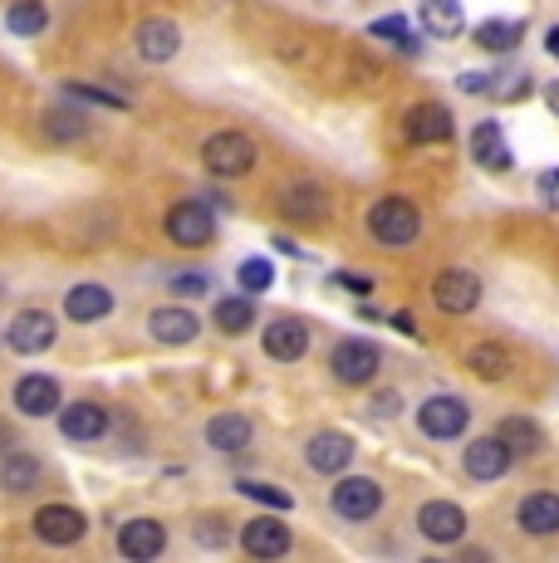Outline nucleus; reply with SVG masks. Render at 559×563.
I'll use <instances>...</instances> for the list:
<instances>
[{
	"instance_id": "obj_13",
	"label": "nucleus",
	"mask_w": 559,
	"mask_h": 563,
	"mask_svg": "<svg viewBox=\"0 0 559 563\" xmlns=\"http://www.w3.org/2000/svg\"><path fill=\"white\" fill-rule=\"evenodd\" d=\"M84 529H89V519H84V510H74V505H45V510H35V534L55 549L79 544Z\"/></svg>"
},
{
	"instance_id": "obj_48",
	"label": "nucleus",
	"mask_w": 559,
	"mask_h": 563,
	"mask_svg": "<svg viewBox=\"0 0 559 563\" xmlns=\"http://www.w3.org/2000/svg\"><path fill=\"white\" fill-rule=\"evenodd\" d=\"M0 451H10V431L6 427H0Z\"/></svg>"
},
{
	"instance_id": "obj_20",
	"label": "nucleus",
	"mask_w": 559,
	"mask_h": 563,
	"mask_svg": "<svg viewBox=\"0 0 559 563\" xmlns=\"http://www.w3.org/2000/svg\"><path fill=\"white\" fill-rule=\"evenodd\" d=\"M515 525H520L525 534H535V539L559 534V495H550V490L525 495V500L515 505Z\"/></svg>"
},
{
	"instance_id": "obj_6",
	"label": "nucleus",
	"mask_w": 559,
	"mask_h": 563,
	"mask_svg": "<svg viewBox=\"0 0 559 563\" xmlns=\"http://www.w3.org/2000/svg\"><path fill=\"white\" fill-rule=\"evenodd\" d=\"M432 305L442 313H471L481 305V275L476 269H461V265L442 269V275L432 279Z\"/></svg>"
},
{
	"instance_id": "obj_43",
	"label": "nucleus",
	"mask_w": 559,
	"mask_h": 563,
	"mask_svg": "<svg viewBox=\"0 0 559 563\" xmlns=\"http://www.w3.org/2000/svg\"><path fill=\"white\" fill-rule=\"evenodd\" d=\"M457 89L471 93V99H481V93H486V74H457Z\"/></svg>"
},
{
	"instance_id": "obj_39",
	"label": "nucleus",
	"mask_w": 559,
	"mask_h": 563,
	"mask_svg": "<svg viewBox=\"0 0 559 563\" xmlns=\"http://www.w3.org/2000/svg\"><path fill=\"white\" fill-rule=\"evenodd\" d=\"M211 279L201 275V269H191V275H172V295H207Z\"/></svg>"
},
{
	"instance_id": "obj_42",
	"label": "nucleus",
	"mask_w": 559,
	"mask_h": 563,
	"mask_svg": "<svg viewBox=\"0 0 559 563\" xmlns=\"http://www.w3.org/2000/svg\"><path fill=\"white\" fill-rule=\"evenodd\" d=\"M540 197H545V206H555V211H559V167L540 172Z\"/></svg>"
},
{
	"instance_id": "obj_14",
	"label": "nucleus",
	"mask_w": 559,
	"mask_h": 563,
	"mask_svg": "<svg viewBox=\"0 0 559 563\" xmlns=\"http://www.w3.org/2000/svg\"><path fill=\"white\" fill-rule=\"evenodd\" d=\"M15 411L20 417H55V411L64 407V397H59V383L55 377H45V373H30V377H20L15 383Z\"/></svg>"
},
{
	"instance_id": "obj_35",
	"label": "nucleus",
	"mask_w": 559,
	"mask_h": 563,
	"mask_svg": "<svg viewBox=\"0 0 559 563\" xmlns=\"http://www.w3.org/2000/svg\"><path fill=\"white\" fill-rule=\"evenodd\" d=\"M235 285L245 289V295H265V289L275 285V265L265 255H251V260H241V265H235Z\"/></svg>"
},
{
	"instance_id": "obj_15",
	"label": "nucleus",
	"mask_w": 559,
	"mask_h": 563,
	"mask_svg": "<svg viewBox=\"0 0 559 563\" xmlns=\"http://www.w3.org/2000/svg\"><path fill=\"white\" fill-rule=\"evenodd\" d=\"M163 549H167V529L157 525V519H128V525L118 529V554L133 563L157 559Z\"/></svg>"
},
{
	"instance_id": "obj_10",
	"label": "nucleus",
	"mask_w": 559,
	"mask_h": 563,
	"mask_svg": "<svg viewBox=\"0 0 559 563\" xmlns=\"http://www.w3.org/2000/svg\"><path fill=\"white\" fill-rule=\"evenodd\" d=\"M417 534H423L427 544H461V539H467V510L451 500H427L423 510H417Z\"/></svg>"
},
{
	"instance_id": "obj_18",
	"label": "nucleus",
	"mask_w": 559,
	"mask_h": 563,
	"mask_svg": "<svg viewBox=\"0 0 559 563\" xmlns=\"http://www.w3.org/2000/svg\"><path fill=\"white\" fill-rule=\"evenodd\" d=\"M471 162L486 172H511V143H505V128L491 123V118H481L476 128H471Z\"/></svg>"
},
{
	"instance_id": "obj_7",
	"label": "nucleus",
	"mask_w": 559,
	"mask_h": 563,
	"mask_svg": "<svg viewBox=\"0 0 559 563\" xmlns=\"http://www.w3.org/2000/svg\"><path fill=\"white\" fill-rule=\"evenodd\" d=\"M55 313H45V309H20L15 319H10V329H6V343L20 353V358H35V353H45L50 343H55Z\"/></svg>"
},
{
	"instance_id": "obj_29",
	"label": "nucleus",
	"mask_w": 559,
	"mask_h": 563,
	"mask_svg": "<svg viewBox=\"0 0 559 563\" xmlns=\"http://www.w3.org/2000/svg\"><path fill=\"white\" fill-rule=\"evenodd\" d=\"M467 367L481 377V383H501V377H511V349H501V343H476V349L467 353Z\"/></svg>"
},
{
	"instance_id": "obj_38",
	"label": "nucleus",
	"mask_w": 559,
	"mask_h": 563,
	"mask_svg": "<svg viewBox=\"0 0 559 563\" xmlns=\"http://www.w3.org/2000/svg\"><path fill=\"white\" fill-rule=\"evenodd\" d=\"M69 99H89V103H103V108H128V99H118L109 89H94V84H64Z\"/></svg>"
},
{
	"instance_id": "obj_33",
	"label": "nucleus",
	"mask_w": 559,
	"mask_h": 563,
	"mask_svg": "<svg viewBox=\"0 0 559 563\" xmlns=\"http://www.w3.org/2000/svg\"><path fill=\"white\" fill-rule=\"evenodd\" d=\"M280 206H285V216H295V221H319V216L329 211V197L319 187H289L285 197H280Z\"/></svg>"
},
{
	"instance_id": "obj_47",
	"label": "nucleus",
	"mask_w": 559,
	"mask_h": 563,
	"mask_svg": "<svg viewBox=\"0 0 559 563\" xmlns=\"http://www.w3.org/2000/svg\"><path fill=\"white\" fill-rule=\"evenodd\" d=\"M545 49H550V59H559V25L545 35Z\"/></svg>"
},
{
	"instance_id": "obj_34",
	"label": "nucleus",
	"mask_w": 559,
	"mask_h": 563,
	"mask_svg": "<svg viewBox=\"0 0 559 563\" xmlns=\"http://www.w3.org/2000/svg\"><path fill=\"white\" fill-rule=\"evenodd\" d=\"M369 40H393L397 54H423V40L413 35V25H407V15H383L369 25Z\"/></svg>"
},
{
	"instance_id": "obj_8",
	"label": "nucleus",
	"mask_w": 559,
	"mask_h": 563,
	"mask_svg": "<svg viewBox=\"0 0 559 563\" xmlns=\"http://www.w3.org/2000/svg\"><path fill=\"white\" fill-rule=\"evenodd\" d=\"M383 510V485L369 481V475H343L335 485V515L339 519H353V525H363V519H373Z\"/></svg>"
},
{
	"instance_id": "obj_44",
	"label": "nucleus",
	"mask_w": 559,
	"mask_h": 563,
	"mask_svg": "<svg viewBox=\"0 0 559 563\" xmlns=\"http://www.w3.org/2000/svg\"><path fill=\"white\" fill-rule=\"evenodd\" d=\"M397 411V393H379L373 397V417H393Z\"/></svg>"
},
{
	"instance_id": "obj_40",
	"label": "nucleus",
	"mask_w": 559,
	"mask_h": 563,
	"mask_svg": "<svg viewBox=\"0 0 559 563\" xmlns=\"http://www.w3.org/2000/svg\"><path fill=\"white\" fill-rule=\"evenodd\" d=\"M335 285H339V289H349L353 299H369V295H373V279H369V275H353V269H339Z\"/></svg>"
},
{
	"instance_id": "obj_1",
	"label": "nucleus",
	"mask_w": 559,
	"mask_h": 563,
	"mask_svg": "<svg viewBox=\"0 0 559 563\" xmlns=\"http://www.w3.org/2000/svg\"><path fill=\"white\" fill-rule=\"evenodd\" d=\"M369 235L388 251H407L423 235V211L407 197H379L369 206Z\"/></svg>"
},
{
	"instance_id": "obj_19",
	"label": "nucleus",
	"mask_w": 559,
	"mask_h": 563,
	"mask_svg": "<svg viewBox=\"0 0 559 563\" xmlns=\"http://www.w3.org/2000/svg\"><path fill=\"white\" fill-rule=\"evenodd\" d=\"M147 333H153L157 343H167V349H182V343H191L201 333V319L191 309H177V305H167V309H153L147 313Z\"/></svg>"
},
{
	"instance_id": "obj_2",
	"label": "nucleus",
	"mask_w": 559,
	"mask_h": 563,
	"mask_svg": "<svg viewBox=\"0 0 559 563\" xmlns=\"http://www.w3.org/2000/svg\"><path fill=\"white\" fill-rule=\"evenodd\" d=\"M201 167L211 172V177H245V172L255 167V143L245 133H235V128H226V133H211L207 143H201Z\"/></svg>"
},
{
	"instance_id": "obj_25",
	"label": "nucleus",
	"mask_w": 559,
	"mask_h": 563,
	"mask_svg": "<svg viewBox=\"0 0 559 563\" xmlns=\"http://www.w3.org/2000/svg\"><path fill=\"white\" fill-rule=\"evenodd\" d=\"M64 313H69L74 323H99L113 313V289L103 285H74L69 295H64Z\"/></svg>"
},
{
	"instance_id": "obj_23",
	"label": "nucleus",
	"mask_w": 559,
	"mask_h": 563,
	"mask_svg": "<svg viewBox=\"0 0 559 563\" xmlns=\"http://www.w3.org/2000/svg\"><path fill=\"white\" fill-rule=\"evenodd\" d=\"M177 49H182V30L172 25V20H143V25H138V54H143L147 64L177 59Z\"/></svg>"
},
{
	"instance_id": "obj_27",
	"label": "nucleus",
	"mask_w": 559,
	"mask_h": 563,
	"mask_svg": "<svg viewBox=\"0 0 559 563\" xmlns=\"http://www.w3.org/2000/svg\"><path fill=\"white\" fill-rule=\"evenodd\" d=\"M211 319H217L221 333H231V339H241V333L255 329V299L251 295H231V299H217V309H211Z\"/></svg>"
},
{
	"instance_id": "obj_4",
	"label": "nucleus",
	"mask_w": 559,
	"mask_h": 563,
	"mask_svg": "<svg viewBox=\"0 0 559 563\" xmlns=\"http://www.w3.org/2000/svg\"><path fill=\"white\" fill-rule=\"evenodd\" d=\"M379 363L383 353L373 349L369 339H343L335 353H329V373H335V383L343 387H369L373 377H379Z\"/></svg>"
},
{
	"instance_id": "obj_21",
	"label": "nucleus",
	"mask_w": 559,
	"mask_h": 563,
	"mask_svg": "<svg viewBox=\"0 0 559 563\" xmlns=\"http://www.w3.org/2000/svg\"><path fill=\"white\" fill-rule=\"evenodd\" d=\"M417 25L432 40H461L467 35V10H461V0H423Z\"/></svg>"
},
{
	"instance_id": "obj_36",
	"label": "nucleus",
	"mask_w": 559,
	"mask_h": 563,
	"mask_svg": "<svg viewBox=\"0 0 559 563\" xmlns=\"http://www.w3.org/2000/svg\"><path fill=\"white\" fill-rule=\"evenodd\" d=\"M45 133L55 137V143H74V137L89 133V118L69 113V108H55V113H45Z\"/></svg>"
},
{
	"instance_id": "obj_11",
	"label": "nucleus",
	"mask_w": 559,
	"mask_h": 563,
	"mask_svg": "<svg viewBox=\"0 0 559 563\" xmlns=\"http://www.w3.org/2000/svg\"><path fill=\"white\" fill-rule=\"evenodd\" d=\"M353 456H359V446H353L349 431H319V437H309V446H305L309 471H319V475H339V471H349V461H353Z\"/></svg>"
},
{
	"instance_id": "obj_16",
	"label": "nucleus",
	"mask_w": 559,
	"mask_h": 563,
	"mask_svg": "<svg viewBox=\"0 0 559 563\" xmlns=\"http://www.w3.org/2000/svg\"><path fill=\"white\" fill-rule=\"evenodd\" d=\"M261 349H265V358H275V363H299L309 353L305 319H275L271 329L261 333Z\"/></svg>"
},
{
	"instance_id": "obj_17",
	"label": "nucleus",
	"mask_w": 559,
	"mask_h": 563,
	"mask_svg": "<svg viewBox=\"0 0 559 563\" xmlns=\"http://www.w3.org/2000/svg\"><path fill=\"white\" fill-rule=\"evenodd\" d=\"M241 549L251 559H280V554H289V525H280L275 515H255L251 525L241 529Z\"/></svg>"
},
{
	"instance_id": "obj_3",
	"label": "nucleus",
	"mask_w": 559,
	"mask_h": 563,
	"mask_svg": "<svg viewBox=\"0 0 559 563\" xmlns=\"http://www.w3.org/2000/svg\"><path fill=\"white\" fill-rule=\"evenodd\" d=\"M467 427H471V407H467V397H457V393H437L417 407V431L432 441H457Z\"/></svg>"
},
{
	"instance_id": "obj_32",
	"label": "nucleus",
	"mask_w": 559,
	"mask_h": 563,
	"mask_svg": "<svg viewBox=\"0 0 559 563\" xmlns=\"http://www.w3.org/2000/svg\"><path fill=\"white\" fill-rule=\"evenodd\" d=\"M496 437H501L511 451H520V456H535V451L545 446V431L535 427V421H525V417H505Z\"/></svg>"
},
{
	"instance_id": "obj_12",
	"label": "nucleus",
	"mask_w": 559,
	"mask_h": 563,
	"mask_svg": "<svg viewBox=\"0 0 559 563\" xmlns=\"http://www.w3.org/2000/svg\"><path fill=\"white\" fill-rule=\"evenodd\" d=\"M451 113L442 103H417V108H407V118H403V137L407 143H417V147H432V143H451Z\"/></svg>"
},
{
	"instance_id": "obj_22",
	"label": "nucleus",
	"mask_w": 559,
	"mask_h": 563,
	"mask_svg": "<svg viewBox=\"0 0 559 563\" xmlns=\"http://www.w3.org/2000/svg\"><path fill=\"white\" fill-rule=\"evenodd\" d=\"M59 431H64V441H99L103 431H109V411L99 402L59 407Z\"/></svg>"
},
{
	"instance_id": "obj_37",
	"label": "nucleus",
	"mask_w": 559,
	"mask_h": 563,
	"mask_svg": "<svg viewBox=\"0 0 559 563\" xmlns=\"http://www.w3.org/2000/svg\"><path fill=\"white\" fill-rule=\"evenodd\" d=\"M235 490H241L245 500L271 505V510H295V495H289V490H275V485H265V481H235Z\"/></svg>"
},
{
	"instance_id": "obj_31",
	"label": "nucleus",
	"mask_w": 559,
	"mask_h": 563,
	"mask_svg": "<svg viewBox=\"0 0 559 563\" xmlns=\"http://www.w3.org/2000/svg\"><path fill=\"white\" fill-rule=\"evenodd\" d=\"M45 25H50V10L40 5V0H15V5L6 10V30L10 35H20V40L45 35Z\"/></svg>"
},
{
	"instance_id": "obj_24",
	"label": "nucleus",
	"mask_w": 559,
	"mask_h": 563,
	"mask_svg": "<svg viewBox=\"0 0 559 563\" xmlns=\"http://www.w3.org/2000/svg\"><path fill=\"white\" fill-rule=\"evenodd\" d=\"M251 417H241V411H221V417L207 421V446L221 451V456H235V451L251 446Z\"/></svg>"
},
{
	"instance_id": "obj_30",
	"label": "nucleus",
	"mask_w": 559,
	"mask_h": 563,
	"mask_svg": "<svg viewBox=\"0 0 559 563\" xmlns=\"http://www.w3.org/2000/svg\"><path fill=\"white\" fill-rule=\"evenodd\" d=\"M40 481V461L25 456V451H6V461H0V485H6L10 495H25L35 490Z\"/></svg>"
},
{
	"instance_id": "obj_28",
	"label": "nucleus",
	"mask_w": 559,
	"mask_h": 563,
	"mask_svg": "<svg viewBox=\"0 0 559 563\" xmlns=\"http://www.w3.org/2000/svg\"><path fill=\"white\" fill-rule=\"evenodd\" d=\"M530 69H515V64H505V69H486V99L496 103H520L525 93H530Z\"/></svg>"
},
{
	"instance_id": "obj_5",
	"label": "nucleus",
	"mask_w": 559,
	"mask_h": 563,
	"mask_svg": "<svg viewBox=\"0 0 559 563\" xmlns=\"http://www.w3.org/2000/svg\"><path fill=\"white\" fill-rule=\"evenodd\" d=\"M167 235L177 245H187V251H197V245H207L211 235H217V211H211L207 201H177L167 211Z\"/></svg>"
},
{
	"instance_id": "obj_41",
	"label": "nucleus",
	"mask_w": 559,
	"mask_h": 563,
	"mask_svg": "<svg viewBox=\"0 0 559 563\" xmlns=\"http://www.w3.org/2000/svg\"><path fill=\"white\" fill-rule=\"evenodd\" d=\"M197 539H201V544H211V549H221V544H226L221 519H201V525H197Z\"/></svg>"
},
{
	"instance_id": "obj_26",
	"label": "nucleus",
	"mask_w": 559,
	"mask_h": 563,
	"mask_svg": "<svg viewBox=\"0 0 559 563\" xmlns=\"http://www.w3.org/2000/svg\"><path fill=\"white\" fill-rule=\"evenodd\" d=\"M471 40L486 54H511V49H520V40H525V20H486V25H476Z\"/></svg>"
},
{
	"instance_id": "obj_45",
	"label": "nucleus",
	"mask_w": 559,
	"mask_h": 563,
	"mask_svg": "<svg viewBox=\"0 0 559 563\" xmlns=\"http://www.w3.org/2000/svg\"><path fill=\"white\" fill-rule=\"evenodd\" d=\"M388 323H393V329H397V333H417V319H413V313H407V309H397V313H393V319H388Z\"/></svg>"
},
{
	"instance_id": "obj_46",
	"label": "nucleus",
	"mask_w": 559,
	"mask_h": 563,
	"mask_svg": "<svg viewBox=\"0 0 559 563\" xmlns=\"http://www.w3.org/2000/svg\"><path fill=\"white\" fill-rule=\"evenodd\" d=\"M545 103H550V113L559 118V79L550 84V89H545Z\"/></svg>"
},
{
	"instance_id": "obj_9",
	"label": "nucleus",
	"mask_w": 559,
	"mask_h": 563,
	"mask_svg": "<svg viewBox=\"0 0 559 563\" xmlns=\"http://www.w3.org/2000/svg\"><path fill=\"white\" fill-rule=\"evenodd\" d=\"M511 461H515V451L505 446L501 437H476L467 451H461V471H467L476 485L501 481V475L511 471Z\"/></svg>"
}]
</instances>
